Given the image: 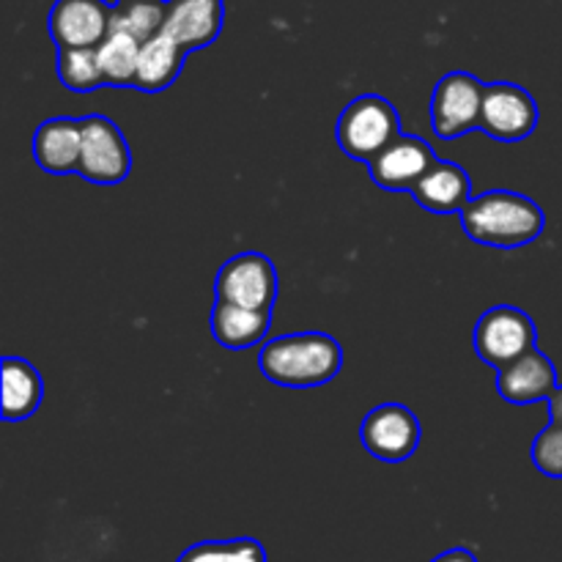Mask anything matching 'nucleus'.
<instances>
[{
  "mask_svg": "<svg viewBox=\"0 0 562 562\" xmlns=\"http://www.w3.org/2000/svg\"><path fill=\"white\" fill-rule=\"evenodd\" d=\"M497 390L510 404H536L549 401L558 390V371L554 362L538 349H530L519 360L508 362L497 371Z\"/></svg>",
  "mask_w": 562,
  "mask_h": 562,
  "instance_id": "nucleus-13",
  "label": "nucleus"
},
{
  "mask_svg": "<svg viewBox=\"0 0 562 562\" xmlns=\"http://www.w3.org/2000/svg\"><path fill=\"white\" fill-rule=\"evenodd\" d=\"M532 464L547 477L562 481V426L549 423L532 442Z\"/></svg>",
  "mask_w": 562,
  "mask_h": 562,
  "instance_id": "nucleus-23",
  "label": "nucleus"
},
{
  "mask_svg": "<svg viewBox=\"0 0 562 562\" xmlns=\"http://www.w3.org/2000/svg\"><path fill=\"white\" fill-rule=\"evenodd\" d=\"M140 47L143 44L135 36H130V33H108V38L97 47L99 66H102L108 86H135Z\"/></svg>",
  "mask_w": 562,
  "mask_h": 562,
  "instance_id": "nucleus-19",
  "label": "nucleus"
},
{
  "mask_svg": "<svg viewBox=\"0 0 562 562\" xmlns=\"http://www.w3.org/2000/svg\"><path fill=\"white\" fill-rule=\"evenodd\" d=\"M44 395L42 376L22 357H3V420H27Z\"/></svg>",
  "mask_w": 562,
  "mask_h": 562,
  "instance_id": "nucleus-18",
  "label": "nucleus"
},
{
  "mask_svg": "<svg viewBox=\"0 0 562 562\" xmlns=\"http://www.w3.org/2000/svg\"><path fill=\"white\" fill-rule=\"evenodd\" d=\"M360 439L373 459L398 464L415 456L420 445V420L404 404H382L366 415Z\"/></svg>",
  "mask_w": 562,
  "mask_h": 562,
  "instance_id": "nucleus-8",
  "label": "nucleus"
},
{
  "mask_svg": "<svg viewBox=\"0 0 562 562\" xmlns=\"http://www.w3.org/2000/svg\"><path fill=\"white\" fill-rule=\"evenodd\" d=\"M58 77L69 91L88 93L97 91L104 82V71L99 66L97 47H80V49H60L58 53Z\"/></svg>",
  "mask_w": 562,
  "mask_h": 562,
  "instance_id": "nucleus-21",
  "label": "nucleus"
},
{
  "mask_svg": "<svg viewBox=\"0 0 562 562\" xmlns=\"http://www.w3.org/2000/svg\"><path fill=\"white\" fill-rule=\"evenodd\" d=\"M269 324H272V311H256V307H241L220 300L212 311L214 340L231 351L261 344L269 333Z\"/></svg>",
  "mask_w": 562,
  "mask_h": 562,
  "instance_id": "nucleus-16",
  "label": "nucleus"
},
{
  "mask_svg": "<svg viewBox=\"0 0 562 562\" xmlns=\"http://www.w3.org/2000/svg\"><path fill=\"white\" fill-rule=\"evenodd\" d=\"M82 121V154L77 173L93 184H121L132 170L126 137L108 115H86Z\"/></svg>",
  "mask_w": 562,
  "mask_h": 562,
  "instance_id": "nucleus-6",
  "label": "nucleus"
},
{
  "mask_svg": "<svg viewBox=\"0 0 562 562\" xmlns=\"http://www.w3.org/2000/svg\"><path fill=\"white\" fill-rule=\"evenodd\" d=\"M220 302H234L256 311H272L278 300V272L263 252H239L220 267L214 280Z\"/></svg>",
  "mask_w": 562,
  "mask_h": 562,
  "instance_id": "nucleus-7",
  "label": "nucleus"
},
{
  "mask_svg": "<svg viewBox=\"0 0 562 562\" xmlns=\"http://www.w3.org/2000/svg\"><path fill=\"white\" fill-rule=\"evenodd\" d=\"M187 49L179 47L170 36L159 33V36L148 38L140 47V60H137L135 88L146 93H159L176 82L184 66Z\"/></svg>",
  "mask_w": 562,
  "mask_h": 562,
  "instance_id": "nucleus-17",
  "label": "nucleus"
},
{
  "mask_svg": "<svg viewBox=\"0 0 562 562\" xmlns=\"http://www.w3.org/2000/svg\"><path fill=\"white\" fill-rule=\"evenodd\" d=\"M344 366V349L327 333H296L263 344L258 368L280 387H322Z\"/></svg>",
  "mask_w": 562,
  "mask_h": 562,
  "instance_id": "nucleus-2",
  "label": "nucleus"
},
{
  "mask_svg": "<svg viewBox=\"0 0 562 562\" xmlns=\"http://www.w3.org/2000/svg\"><path fill=\"white\" fill-rule=\"evenodd\" d=\"M82 154V121L49 119L33 135V157L47 173H77Z\"/></svg>",
  "mask_w": 562,
  "mask_h": 562,
  "instance_id": "nucleus-15",
  "label": "nucleus"
},
{
  "mask_svg": "<svg viewBox=\"0 0 562 562\" xmlns=\"http://www.w3.org/2000/svg\"><path fill=\"white\" fill-rule=\"evenodd\" d=\"M434 162H437V157L423 137L401 132L382 154H376L368 162V173H371L373 184H379L382 190L412 192Z\"/></svg>",
  "mask_w": 562,
  "mask_h": 562,
  "instance_id": "nucleus-11",
  "label": "nucleus"
},
{
  "mask_svg": "<svg viewBox=\"0 0 562 562\" xmlns=\"http://www.w3.org/2000/svg\"><path fill=\"white\" fill-rule=\"evenodd\" d=\"M115 3H132V0H115Z\"/></svg>",
  "mask_w": 562,
  "mask_h": 562,
  "instance_id": "nucleus-26",
  "label": "nucleus"
},
{
  "mask_svg": "<svg viewBox=\"0 0 562 562\" xmlns=\"http://www.w3.org/2000/svg\"><path fill=\"white\" fill-rule=\"evenodd\" d=\"M47 31L58 49L99 47L113 31V5L108 0H55Z\"/></svg>",
  "mask_w": 562,
  "mask_h": 562,
  "instance_id": "nucleus-10",
  "label": "nucleus"
},
{
  "mask_svg": "<svg viewBox=\"0 0 562 562\" xmlns=\"http://www.w3.org/2000/svg\"><path fill=\"white\" fill-rule=\"evenodd\" d=\"M486 86L470 71H450L437 82L431 97V126L442 140H456L481 130Z\"/></svg>",
  "mask_w": 562,
  "mask_h": 562,
  "instance_id": "nucleus-4",
  "label": "nucleus"
},
{
  "mask_svg": "<svg viewBox=\"0 0 562 562\" xmlns=\"http://www.w3.org/2000/svg\"><path fill=\"white\" fill-rule=\"evenodd\" d=\"M467 236L477 245L514 250L536 241L543 234V209L527 195L510 190H492L472 198L461 212Z\"/></svg>",
  "mask_w": 562,
  "mask_h": 562,
  "instance_id": "nucleus-1",
  "label": "nucleus"
},
{
  "mask_svg": "<svg viewBox=\"0 0 562 562\" xmlns=\"http://www.w3.org/2000/svg\"><path fill=\"white\" fill-rule=\"evenodd\" d=\"M431 562H477V558L470 552V549L456 547V549H448L445 554H439V558H434Z\"/></svg>",
  "mask_w": 562,
  "mask_h": 562,
  "instance_id": "nucleus-24",
  "label": "nucleus"
},
{
  "mask_svg": "<svg viewBox=\"0 0 562 562\" xmlns=\"http://www.w3.org/2000/svg\"><path fill=\"white\" fill-rule=\"evenodd\" d=\"M538 104L530 91L514 82H492L486 86L481 113V130L494 140H525L538 126Z\"/></svg>",
  "mask_w": 562,
  "mask_h": 562,
  "instance_id": "nucleus-9",
  "label": "nucleus"
},
{
  "mask_svg": "<svg viewBox=\"0 0 562 562\" xmlns=\"http://www.w3.org/2000/svg\"><path fill=\"white\" fill-rule=\"evenodd\" d=\"M338 143L349 157L371 162L401 135V115L379 93H362L338 119Z\"/></svg>",
  "mask_w": 562,
  "mask_h": 562,
  "instance_id": "nucleus-3",
  "label": "nucleus"
},
{
  "mask_svg": "<svg viewBox=\"0 0 562 562\" xmlns=\"http://www.w3.org/2000/svg\"><path fill=\"white\" fill-rule=\"evenodd\" d=\"M412 198L431 214H461L472 201V181L461 165L437 159L415 184Z\"/></svg>",
  "mask_w": 562,
  "mask_h": 562,
  "instance_id": "nucleus-14",
  "label": "nucleus"
},
{
  "mask_svg": "<svg viewBox=\"0 0 562 562\" xmlns=\"http://www.w3.org/2000/svg\"><path fill=\"white\" fill-rule=\"evenodd\" d=\"M549 417H552V423L562 426V384H558V390L549 395Z\"/></svg>",
  "mask_w": 562,
  "mask_h": 562,
  "instance_id": "nucleus-25",
  "label": "nucleus"
},
{
  "mask_svg": "<svg viewBox=\"0 0 562 562\" xmlns=\"http://www.w3.org/2000/svg\"><path fill=\"white\" fill-rule=\"evenodd\" d=\"M176 562H267V549L256 538L203 541L187 549Z\"/></svg>",
  "mask_w": 562,
  "mask_h": 562,
  "instance_id": "nucleus-22",
  "label": "nucleus"
},
{
  "mask_svg": "<svg viewBox=\"0 0 562 562\" xmlns=\"http://www.w3.org/2000/svg\"><path fill=\"white\" fill-rule=\"evenodd\" d=\"M165 27V0H132L113 5V31L130 33L137 42L159 36Z\"/></svg>",
  "mask_w": 562,
  "mask_h": 562,
  "instance_id": "nucleus-20",
  "label": "nucleus"
},
{
  "mask_svg": "<svg viewBox=\"0 0 562 562\" xmlns=\"http://www.w3.org/2000/svg\"><path fill=\"white\" fill-rule=\"evenodd\" d=\"M538 329L536 322L525 311L510 305L492 307L481 316L475 327V351L492 368H505L519 360L530 349H536Z\"/></svg>",
  "mask_w": 562,
  "mask_h": 562,
  "instance_id": "nucleus-5",
  "label": "nucleus"
},
{
  "mask_svg": "<svg viewBox=\"0 0 562 562\" xmlns=\"http://www.w3.org/2000/svg\"><path fill=\"white\" fill-rule=\"evenodd\" d=\"M223 0H165V36L187 53L203 49L223 33Z\"/></svg>",
  "mask_w": 562,
  "mask_h": 562,
  "instance_id": "nucleus-12",
  "label": "nucleus"
}]
</instances>
